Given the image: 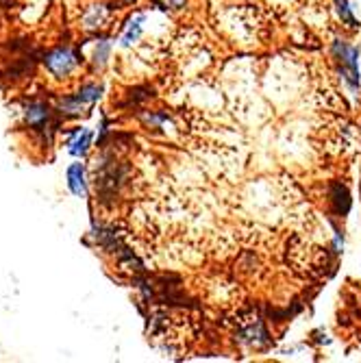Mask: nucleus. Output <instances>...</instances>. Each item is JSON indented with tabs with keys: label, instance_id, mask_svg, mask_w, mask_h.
<instances>
[{
	"label": "nucleus",
	"instance_id": "obj_1",
	"mask_svg": "<svg viewBox=\"0 0 361 363\" xmlns=\"http://www.w3.org/2000/svg\"><path fill=\"white\" fill-rule=\"evenodd\" d=\"M22 124L30 130L33 138L40 142L42 148H50L57 130L61 126V118L57 116V109L46 101H24L20 107Z\"/></svg>",
	"mask_w": 361,
	"mask_h": 363
},
{
	"label": "nucleus",
	"instance_id": "obj_2",
	"mask_svg": "<svg viewBox=\"0 0 361 363\" xmlns=\"http://www.w3.org/2000/svg\"><path fill=\"white\" fill-rule=\"evenodd\" d=\"M83 52L70 44H61V46H55L46 52H42L40 57V63L42 68L50 74V79L55 81H65L70 79L77 70L79 65L83 63Z\"/></svg>",
	"mask_w": 361,
	"mask_h": 363
},
{
	"label": "nucleus",
	"instance_id": "obj_3",
	"mask_svg": "<svg viewBox=\"0 0 361 363\" xmlns=\"http://www.w3.org/2000/svg\"><path fill=\"white\" fill-rule=\"evenodd\" d=\"M331 50L340 63V77L344 85L348 87L352 96H357L359 85H361V50L344 40H335Z\"/></svg>",
	"mask_w": 361,
	"mask_h": 363
},
{
	"label": "nucleus",
	"instance_id": "obj_4",
	"mask_svg": "<svg viewBox=\"0 0 361 363\" xmlns=\"http://www.w3.org/2000/svg\"><path fill=\"white\" fill-rule=\"evenodd\" d=\"M94 144V133L87 126H74L65 130V150L74 159H85L87 152L91 150Z\"/></svg>",
	"mask_w": 361,
	"mask_h": 363
},
{
	"label": "nucleus",
	"instance_id": "obj_5",
	"mask_svg": "<svg viewBox=\"0 0 361 363\" xmlns=\"http://www.w3.org/2000/svg\"><path fill=\"white\" fill-rule=\"evenodd\" d=\"M83 159L72 161L68 168H65V187L68 191L77 198H85L89 191V181H87V168L85 163H81Z\"/></svg>",
	"mask_w": 361,
	"mask_h": 363
},
{
	"label": "nucleus",
	"instance_id": "obj_6",
	"mask_svg": "<svg viewBox=\"0 0 361 363\" xmlns=\"http://www.w3.org/2000/svg\"><path fill=\"white\" fill-rule=\"evenodd\" d=\"M111 20V7L105 3H91L81 13V26L85 30H101Z\"/></svg>",
	"mask_w": 361,
	"mask_h": 363
},
{
	"label": "nucleus",
	"instance_id": "obj_7",
	"mask_svg": "<svg viewBox=\"0 0 361 363\" xmlns=\"http://www.w3.org/2000/svg\"><path fill=\"white\" fill-rule=\"evenodd\" d=\"M57 116L61 120H79L81 116H87L89 113V107L81 101L77 94H65L61 98H57Z\"/></svg>",
	"mask_w": 361,
	"mask_h": 363
},
{
	"label": "nucleus",
	"instance_id": "obj_8",
	"mask_svg": "<svg viewBox=\"0 0 361 363\" xmlns=\"http://www.w3.org/2000/svg\"><path fill=\"white\" fill-rule=\"evenodd\" d=\"M111 50H113V42L107 40V38H98L91 46V52L87 57L89 65L94 72H103L107 68V63L111 59Z\"/></svg>",
	"mask_w": 361,
	"mask_h": 363
},
{
	"label": "nucleus",
	"instance_id": "obj_9",
	"mask_svg": "<svg viewBox=\"0 0 361 363\" xmlns=\"http://www.w3.org/2000/svg\"><path fill=\"white\" fill-rule=\"evenodd\" d=\"M144 20H146V16L144 13H138V16H133V18L126 22L124 33H122V38H120L122 48H130V46H135L140 42L142 33H144Z\"/></svg>",
	"mask_w": 361,
	"mask_h": 363
},
{
	"label": "nucleus",
	"instance_id": "obj_10",
	"mask_svg": "<svg viewBox=\"0 0 361 363\" xmlns=\"http://www.w3.org/2000/svg\"><path fill=\"white\" fill-rule=\"evenodd\" d=\"M103 91H105V87L101 85V83H83L74 94L81 98V101L91 109L98 101L103 98Z\"/></svg>",
	"mask_w": 361,
	"mask_h": 363
},
{
	"label": "nucleus",
	"instance_id": "obj_11",
	"mask_svg": "<svg viewBox=\"0 0 361 363\" xmlns=\"http://www.w3.org/2000/svg\"><path fill=\"white\" fill-rule=\"evenodd\" d=\"M335 11H338V18L342 20V24L346 28H357L359 26V20L352 11V5L348 0H335Z\"/></svg>",
	"mask_w": 361,
	"mask_h": 363
},
{
	"label": "nucleus",
	"instance_id": "obj_12",
	"mask_svg": "<svg viewBox=\"0 0 361 363\" xmlns=\"http://www.w3.org/2000/svg\"><path fill=\"white\" fill-rule=\"evenodd\" d=\"M333 205H335V211L340 213V216H344V213H348V209H350V196H348V191H346V187H342V185H333Z\"/></svg>",
	"mask_w": 361,
	"mask_h": 363
},
{
	"label": "nucleus",
	"instance_id": "obj_13",
	"mask_svg": "<svg viewBox=\"0 0 361 363\" xmlns=\"http://www.w3.org/2000/svg\"><path fill=\"white\" fill-rule=\"evenodd\" d=\"M152 3L157 5V7H161V9H170V11H179V9H183L185 5H187V0H152Z\"/></svg>",
	"mask_w": 361,
	"mask_h": 363
},
{
	"label": "nucleus",
	"instance_id": "obj_14",
	"mask_svg": "<svg viewBox=\"0 0 361 363\" xmlns=\"http://www.w3.org/2000/svg\"><path fill=\"white\" fill-rule=\"evenodd\" d=\"M333 248H335V252L340 255L342 252V248H344V235L340 233L338 228H333Z\"/></svg>",
	"mask_w": 361,
	"mask_h": 363
}]
</instances>
